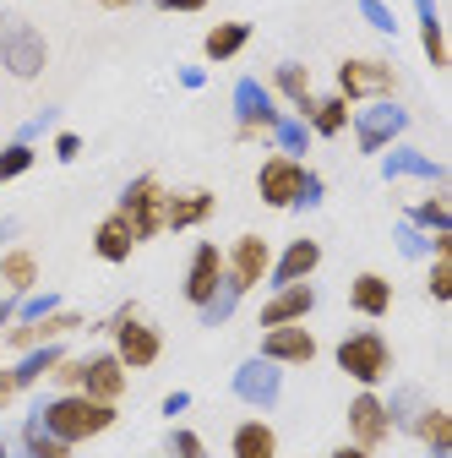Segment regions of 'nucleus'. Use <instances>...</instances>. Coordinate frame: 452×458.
Here are the masks:
<instances>
[{"label": "nucleus", "instance_id": "nucleus-1", "mask_svg": "<svg viewBox=\"0 0 452 458\" xmlns=\"http://www.w3.org/2000/svg\"><path fill=\"white\" fill-rule=\"evenodd\" d=\"M61 442H93V437H104L109 426H115L121 415H115V404H98V398H88V393H54V398H44V404L33 410Z\"/></svg>", "mask_w": 452, "mask_h": 458}, {"label": "nucleus", "instance_id": "nucleus-2", "mask_svg": "<svg viewBox=\"0 0 452 458\" xmlns=\"http://www.w3.org/2000/svg\"><path fill=\"white\" fill-rule=\"evenodd\" d=\"M44 66H49V38L22 12H0V72H12L17 82H33Z\"/></svg>", "mask_w": 452, "mask_h": 458}, {"label": "nucleus", "instance_id": "nucleus-3", "mask_svg": "<svg viewBox=\"0 0 452 458\" xmlns=\"http://www.w3.org/2000/svg\"><path fill=\"white\" fill-rule=\"evenodd\" d=\"M104 333L115 338V360H121L126 371H147V366H158V355H163V333L137 317V301H126L115 317H109Z\"/></svg>", "mask_w": 452, "mask_h": 458}, {"label": "nucleus", "instance_id": "nucleus-4", "mask_svg": "<svg viewBox=\"0 0 452 458\" xmlns=\"http://www.w3.org/2000/svg\"><path fill=\"white\" fill-rule=\"evenodd\" d=\"M338 371H344L349 382H360V387H376V382H387V371H392V344L376 333V327H355V333H344L338 338Z\"/></svg>", "mask_w": 452, "mask_h": 458}, {"label": "nucleus", "instance_id": "nucleus-5", "mask_svg": "<svg viewBox=\"0 0 452 458\" xmlns=\"http://www.w3.org/2000/svg\"><path fill=\"white\" fill-rule=\"evenodd\" d=\"M398 93V66L376 61V55H349L338 61V98L349 104H371V98H392Z\"/></svg>", "mask_w": 452, "mask_h": 458}, {"label": "nucleus", "instance_id": "nucleus-6", "mask_svg": "<svg viewBox=\"0 0 452 458\" xmlns=\"http://www.w3.org/2000/svg\"><path fill=\"white\" fill-rule=\"evenodd\" d=\"M349 126H355V148L360 153H387L409 131V109L398 98H371V104H360V114H349Z\"/></svg>", "mask_w": 452, "mask_h": 458}, {"label": "nucleus", "instance_id": "nucleus-7", "mask_svg": "<svg viewBox=\"0 0 452 458\" xmlns=\"http://www.w3.org/2000/svg\"><path fill=\"white\" fill-rule=\"evenodd\" d=\"M163 208H169V191L158 186V175H137V181H126L115 213L131 224V235H137V246H142V241L163 235Z\"/></svg>", "mask_w": 452, "mask_h": 458}, {"label": "nucleus", "instance_id": "nucleus-8", "mask_svg": "<svg viewBox=\"0 0 452 458\" xmlns=\"http://www.w3.org/2000/svg\"><path fill=\"white\" fill-rule=\"evenodd\" d=\"M300 186H306V164L300 158H284V153H267L262 158V169H256V197L272 213L300 208Z\"/></svg>", "mask_w": 452, "mask_h": 458}, {"label": "nucleus", "instance_id": "nucleus-9", "mask_svg": "<svg viewBox=\"0 0 452 458\" xmlns=\"http://www.w3.org/2000/svg\"><path fill=\"white\" fill-rule=\"evenodd\" d=\"M230 387H235L240 404H251V410H278V398H284V366H272V360L251 355V360L235 366Z\"/></svg>", "mask_w": 452, "mask_h": 458}, {"label": "nucleus", "instance_id": "nucleus-10", "mask_svg": "<svg viewBox=\"0 0 452 458\" xmlns=\"http://www.w3.org/2000/svg\"><path fill=\"white\" fill-rule=\"evenodd\" d=\"M267 267H272V246L262 235H240L230 251H223V284H230L235 295H251L267 278Z\"/></svg>", "mask_w": 452, "mask_h": 458}, {"label": "nucleus", "instance_id": "nucleus-11", "mask_svg": "<svg viewBox=\"0 0 452 458\" xmlns=\"http://www.w3.org/2000/svg\"><path fill=\"white\" fill-rule=\"evenodd\" d=\"M278 114H284V109H278V98L267 93V82H256V77H240V82H235V121H240V142L267 137Z\"/></svg>", "mask_w": 452, "mask_h": 458}, {"label": "nucleus", "instance_id": "nucleus-12", "mask_svg": "<svg viewBox=\"0 0 452 458\" xmlns=\"http://www.w3.org/2000/svg\"><path fill=\"white\" fill-rule=\"evenodd\" d=\"M126 382H131V371L115 360V350L82 355V382H77V393L98 398V404H121V398H126Z\"/></svg>", "mask_w": 452, "mask_h": 458}, {"label": "nucleus", "instance_id": "nucleus-13", "mask_svg": "<svg viewBox=\"0 0 452 458\" xmlns=\"http://www.w3.org/2000/svg\"><path fill=\"white\" fill-rule=\"evenodd\" d=\"M344 420H349V442H355V447H371V453H376V447L392 437L387 404H381V398H376L371 387H360V393L349 398V415H344Z\"/></svg>", "mask_w": 452, "mask_h": 458}, {"label": "nucleus", "instance_id": "nucleus-14", "mask_svg": "<svg viewBox=\"0 0 452 458\" xmlns=\"http://www.w3.org/2000/svg\"><path fill=\"white\" fill-rule=\"evenodd\" d=\"M262 360H272V366H311L316 360V333L306 322L262 327Z\"/></svg>", "mask_w": 452, "mask_h": 458}, {"label": "nucleus", "instance_id": "nucleus-15", "mask_svg": "<svg viewBox=\"0 0 452 458\" xmlns=\"http://www.w3.org/2000/svg\"><path fill=\"white\" fill-rule=\"evenodd\" d=\"M82 327V311H49V317H38V322H12L6 327V344L22 355V350H38V344H61L66 333H77Z\"/></svg>", "mask_w": 452, "mask_h": 458}, {"label": "nucleus", "instance_id": "nucleus-16", "mask_svg": "<svg viewBox=\"0 0 452 458\" xmlns=\"http://www.w3.org/2000/svg\"><path fill=\"white\" fill-rule=\"evenodd\" d=\"M311 311H316V290H311V278H300L262 301V327H289V322H306Z\"/></svg>", "mask_w": 452, "mask_h": 458}, {"label": "nucleus", "instance_id": "nucleus-17", "mask_svg": "<svg viewBox=\"0 0 452 458\" xmlns=\"http://www.w3.org/2000/svg\"><path fill=\"white\" fill-rule=\"evenodd\" d=\"M316 267H322V241H311V235H295L284 251L272 257L267 278H272V290H284V284H300V278H311Z\"/></svg>", "mask_w": 452, "mask_h": 458}, {"label": "nucleus", "instance_id": "nucleus-18", "mask_svg": "<svg viewBox=\"0 0 452 458\" xmlns=\"http://www.w3.org/2000/svg\"><path fill=\"white\" fill-rule=\"evenodd\" d=\"M218 284H223V246L202 241V246L191 251V267H186V301H191V306H207V301L218 295Z\"/></svg>", "mask_w": 452, "mask_h": 458}, {"label": "nucleus", "instance_id": "nucleus-19", "mask_svg": "<svg viewBox=\"0 0 452 458\" xmlns=\"http://www.w3.org/2000/svg\"><path fill=\"white\" fill-rule=\"evenodd\" d=\"M381 175L387 181H447V169L431 158V153H420V148H404V142H392L387 148V158H381Z\"/></svg>", "mask_w": 452, "mask_h": 458}, {"label": "nucleus", "instance_id": "nucleus-20", "mask_svg": "<svg viewBox=\"0 0 452 458\" xmlns=\"http://www.w3.org/2000/svg\"><path fill=\"white\" fill-rule=\"evenodd\" d=\"M131 251H137L131 224H126L121 213H104V218H98V229H93V257H104L109 267H121Z\"/></svg>", "mask_w": 452, "mask_h": 458}, {"label": "nucleus", "instance_id": "nucleus-21", "mask_svg": "<svg viewBox=\"0 0 452 458\" xmlns=\"http://www.w3.org/2000/svg\"><path fill=\"white\" fill-rule=\"evenodd\" d=\"M267 93L289 98L300 121H306V114L316 109V93H311V72H306L300 61H278V66H272V88H267Z\"/></svg>", "mask_w": 452, "mask_h": 458}, {"label": "nucleus", "instance_id": "nucleus-22", "mask_svg": "<svg viewBox=\"0 0 452 458\" xmlns=\"http://www.w3.org/2000/svg\"><path fill=\"white\" fill-rule=\"evenodd\" d=\"M61 355H66V350H61V344H38V350H22V355H17V366H6V377H12V387H17V393H28V387H38V382H44V377H49L54 366H61Z\"/></svg>", "mask_w": 452, "mask_h": 458}, {"label": "nucleus", "instance_id": "nucleus-23", "mask_svg": "<svg viewBox=\"0 0 452 458\" xmlns=\"http://www.w3.org/2000/svg\"><path fill=\"white\" fill-rule=\"evenodd\" d=\"M349 306L360 311V317H387L392 311V278L387 273H355V284H349Z\"/></svg>", "mask_w": 452, "mask_h": 458}, {"label": "nucleus", "instance_id": "nucleus-24", "mask_svg": "<svg viewBox=\"0 0 452 458\" xmlns=\"http://www.w3.org/2000/svg\"><path fill=\"white\" fill-rule=\"evenodd\" d=\"M213 208H218V197L207 186L180 191V197H169V208H163V229H197V224L213 218Z\"/></svg>", "mask_w": 452, "mask_h": 458}, {"label": "nucleus", "instance_id": "nucleus-25", "mask_svg": "<svg viewBox=\"0 0 452 458\" xmlns=\"http://www.w3.org/2000/svg\"><path fill=\"white\" fill-rule=\"evenodd\" d=\"M0 284H6V295H33L38 290V257L28 246H12L6 257H0Z\"/></svg>", "mask_w": 452, "mask_h": 458}, {"label": "nucleus", "instance_id": "nucleus-26", "mask_svg": "<svg viewBox=\"0 0 452 458\" xmlns=\"http://www.w3.org/2000/svg\"><path fill=\"white\" fill-rule=\"evenodd\" d=\"M414 12H420V49H425V61L436 72L452 66V49H447V33H441V17H436V0H414Z\"/></svg>", "mask_w": 452, "mask_h": 458}, {"label": "nucleus", "instance_id": "nucleus-27", "mask_svg": "<svg viewBox=\"0 0 452 458\" xmlns=\"http://www.w3.org/2000/svg\"><path fill=\"white\" fill-rule=\"evenodd\" d=\"M230 453L235 458H278V431L267 420H240L230 437Z\"/></svg>", "mask_w": 452, "mask_h": 458}, {"label": "nucleus", "instance_id": "nucleus-28", "mask_svg": "<svg viewBox=\"0 0 452 458\" xmlns=\"http://www.w3.org/2000/svg\"><path fill=\"white\" fill-rule=\"evenodd\" d=\"M349 114H355L349 98L327 93V98H316V109L306 114V126H311V137H344V131H349Z\"/></svg>", "mask_w": 452, "mask_h": 458}, {"label": "nucleus", "instance_id": "nucleus-29", "mask_svg": "<svg viewBox=\"0 0 452 458\" xmlns=\"http://www.w3.org/2000/svg\"><path fill=\"white\" fill-rule=\"evenodd\" d=\"M409 437H420L431 453H452V415L441 404H425L414 420H409Z\"/></svg>", "mask_w": 452, "mask_h": 458}, {"label": "nucleus", "instance_id": "nucleus-30", "mask_svg": "<svg viewBox=\"0 0 452 458\" xmlns=\"http://www.w3.org/2000/svg\"><path fill=\"white\" fill-rule=\"evenodd\" d=\"M246 44H251V22H218V28H207L202 55L207 61H235Z\"/></svg>", "mask_w": 452, "mask_h": 458}, {"label": "nucleus", "instance_id": "nucleus-31", "mask_svg": "<svg viewBox=\"0 0 452 458\" xmlns=\"http://www.w3.org/2000/svg\"><path fill=\"white\" fill-rule=\"evenodd\" d=\"M17 447H22V453H33V458H71V442H61V437H54V431L38 420V415H28V420H22Z\"/></svg>", "mask_w": 452, "mask_h": 458}, {"label": "nucleus", "instance_id": "nucleus-32", "mask_svg": "<svg viewBox=\"0 0 452 458\" xmlns=\"http://www.w3.org/2000/svg\"><path fill=\"white\" fill-rule=\"evenodd\" d=\"M267 137L278 142V153H284V158H306V148H311V126L300 121V114H278Z\"/></svg>", "mask_w": 452, "mask_h": 458}, {"label": "nucleus", "instance_id": "nucleus-33", "mask_svg": "<svg viewBox=\"0 0 452 458\" xmlns=\"http://www.w3.org/2000/svg\"><path fill=\"white\" fill-rule=\"evenodd\" d=\"M409 224H414V229H425V235H441V229H452V202H447V191H436V197L414 202V208H409Z\"/></svg>", "mask_w": 452, "mask_h": 458}, {"label": "nucleus", "instance_id": "nucleus-34", "mask_svg": "<svg viewBox=\"0 0 452 458\" xmlns=\"http://www.w3.org/2000/svg\"><path fill=\"white\" fill-rule=\"evenodd\" d=\"M33 142H6V148H0V186H6V181H22L28 175V169H33Z\"/></svg>", "mask_w": 452, "mask_h": 458}, {"label": "nucleus", "instance_id": "nucleus-35", "mask_svg": "<svg viewBox=\"0 0 452 458\" xmlns=\"http://www.w3.org/2000/svg\"><path fill=\"white\" fill-rule=\"evenodd\" d=\"M240 301H246V295H235L230 284H218V295H213L207 306H197V317H202L207 327H223V322H230V317L240 311Z\"/></svg>", "mask_w": 452, "mask_h": 458}, {"label": "nucleus", "instance_id": "nucleus-36", "mask_svg": "<svg viewBox=\"0 0 452 458\" xmlns=\"http://www.w3.org/2000/svg\"><path fill=\"white\" fill-rule=\"evenodd\" d=\"M381 404H387V420H392V431H398V426H409L425 404H420V393L414 387H398V393H392V398H381Z\"/></svg>", "mask_w": 452, "mask_h": 458}, {"label": "nucleus", "instance_id": "nucleus-37", "mask_svg": "<svg viewBox=\"0 0 452 458\" xmlns=\"http://www.w3.org/2000/svg\"><path fill=\"white\" fill-rule=\"evenodd\" d=\"M163 453L169 458H207V442L191 426H175V431H169V442H163Z\"/></svg>", "mask_w": 452, "mask_h": 458}, {"label": "nucleus", "instance_id": "nucleus-38", "mask_svg": "<svg viewBox=\"0 0 452 458\" xmlns=\"http://www.w3.org/2000/svg\"><path fill=\"white\" fill-rule=\"evenodd\" d=\"M425 290H431V301H452V257H431V278H425Z\"/></svg>", "mask_w": 452, "mask_h": 458}, {"label": "nucleus", "instance_id": "nucleus-39", "mask_svg": "<svg viewBox=\"0 0 452 458\" xmlns=\"http://www.w3.org/2000/svg\"><path fill=\"white\" fill-rule=\"evenodd\" d=\"M392 241H398V251H404V257H431V235H425V229H414L409 218L392 229Z\"/></svg>", "mask_w": 452, "mask_h": 458}, {"label": "nucleus", "instance_id": "nucleus-40", "mask_svg": "<svg viewBox=\"0 0 452 458\" xmlns=\"http://www.w3.org/2000/svg\"><path fill=\"white\" fill-rule=\"evenodd\" d=\"M49 311H61V295H22L17 301V322H38Z\"/></svg>", "mask_w": 452, "mask_h": 458}, {"label": "nucleus", "instance_id": "nucleus-41", "mask_svg": "<svg viewBox=\"0 0 452 458\" xmlns=\"http://www.w3.org/2000/svg\"><path fill=\"white\" fill-rule=\"evenodd\" d=\"M360 17H365V22H371L376 33H387V38L398 33V17H392V12L381 6V0H360Z\"/></svg>", "mask_w": 452, "mask_h": 458}, {"label": "nucleus", "instance_id": "nucleus-42", "mask_svg": "<svg viewBox=\"0 0 452 458\" xmlns=\"http://www.w3.org/2000/svg\"><path fill=\"white\" fill-rule=\"evenodd\" d=\"M49 382H54V387H66V393H77V382H82V360H66V355H61V366L49 371Z\"/></svg>", "mask_w": 452, "mask_h": 458}, {"label": "nucleus", "instance_id": "nucleus-43", "mask_svg": "<svg viewBox=\"0 0 452 458\" xmlns=\"http://www.w3.org/2000/svg\"><path fill=\"white\" fill-rule=\"evenodd\" d=\"M322 197H327L322 175H316V169H306V186H300V208H322Z\"/></svg>", "mask_w": 452, "mask_h": 458}, {"label": "nucleus", "instance_id": "nucleus-44", "mask_svg": "<svg viewBox=\"0 0 452 458\" xmlns=\"http://www.w3.org/2000/svg\"><path fill=\"white\" fill-rule=\"evenodd\" d=\"M77 153H82V137H77V131H54V158L71 164Z\"/></svg>", "mask_w": 452, "mask_h": 458}, {"label": "nucleus", "instance_id": "nucleus-45", "mask_svg": "<svg viewBox=\"0 0 452 458\" xmlns=\"http://www.w3.org/2000/svg\"><path fill=\"white\" fill-rule=\"evenodd\" d=\"M49 126H54V109H44V114H33V121H28V126L17 131V142H33V137H38V131H49Z\"/></svg>", "mask_w": 452, "mask_h": 458}, {"label": "nucleus", "instance_id": "nucleus-46", "mask_svg": "<svg viewBox=\"0 0 452 458\" xmlns=\"http://www.w3.org/2000/svg\"><path fill=\"white\" fill-rule=\"evenodd\" d=\"M158 12H180V17H191V12H207V0H153Z\"/></svg>", "mask_w": 452, "mask_h": 458}, {"label": "nucleus", "instance_id": "nucleus-47", "mask_svg": "<svg viewBox=\"0 0 452 458\" xmlns=\"http://www.w3.org/2000/svg\"><path fill=\"white\" fill-rule=\"evenodd\" d=\"M186 410H191V393H169V398H163V415H169V420H180Z\"/></svg>", "mask_w": 452, "mask_h": 458}, {"label": "nucleus", "instance_id": "nucleus-48", "mask_svg": "<svg viewBox=\"0 0 452 458\" xmlns=\"http://www.w3.org/2000/svg\"><path fill=\"white\" fill-rule=\"evenodd\" d=\"M202 82H207L202 66H180V88H202Z\"/></svg>", "mask_w": 452, "mask_h": 458}, {"label": "nucleus", "instance_id": "nucleus-49", "mask_svg": "<svg viewBox=\"0 0 452 458\" xmlns=\"http://www.w3.org/2000/svg\"><path fill=\"white\" fill-rule=\"evenodd\" d=\"M17 322V295H0V327Z\"/></svg>", "mask_w": 452, "mask_h": 458}, {"label": "nucleus", "instance_id": "nucleus-50", "mask_svg": "<svg viewBox=\"0 0 452 458\" xmlns=\"http://www.w3.org/2000/svg\"><path fill=\"white\" fill-rule=\"evenodd\" d=\"M332 458H376L371 447H355V442H344V447H332Z\"/></svg>", "mask_w": 452, "mask_h": 458}, {"label": "nucleus", "instance_id": "nucleus-51", "mask_svg": "<svg viewBox=\"0 0 452 458\" xmlns=\"http://www.w3.org/2000/svg\"><path fill=\"white\" fill-rule=\"evenodd\" d=\"M93 6H104V12H131L137 0H93Z\"/></svg>", "mask_w": 452, "mask_h": 458}, {"label": "nucleus", "instance_id": "nucleus-52", "mask_svg": "<svg viewBox=\"0 0 452 458\" xmlns=\"http://www.w3.org/2000/svg\"><path fill=\"white\" fill-rule=\"evenodd\" d=\"M17 235V218H0V241H12Z\"/></svg>", "mask_w": 452, "mask_h": 458}, {"label": "nucleus", "instance_id": "nucleus-53", "mask_svg": "<svg viewBox=\"0 0 452 458\" xmlns=\"http://www.w3.org/2000/svg\"><path fill=\"white\" fill-rule=\"evenodd\" d=\"M6 458H33V453H22V447H12V442H6Z\"/></svg>", "mask_w": 452, "mask_h": 458}, {"label": "nucleus", "instance_id": "nucleus-54", "mask_svg": "<svg viewBox=\"0 0 452 458\" xmlns=\"http://www.w3.org/2000/svg\"><path fill=\"white\" fill-rule=\"evenodd\" d=\"M0 458H6V437H0Z\"/></svg>", "mask_w": 452, "mask_h": 458}, {"label": "nucleus", "instance_id": "nucleus-55", "mask_svg": "<svg viewBox=\"0 0 452 458\" xmlns=\"http://www.w3.org/2000/svg\"><path fill=\"white\" fill-rule=\"evenodd\" d=\"M431 458H452V453H431Z\"/></svg>", "mask_w": 452, "mask_h": 458}, {"label": "nucleus", "instance_id": "nucleus-56", "mask_svg": "<svg viewBox=\"0 0 452 458\" xmlns=\"http://www.w3.org/2000/svg\"><path fill=\"white\" fill-rule=\"evenodd\" d=\"M158 458H169V453H158Z\"/></svg>", "mask_w": 452, "mask_h": 458}]
</instances>
